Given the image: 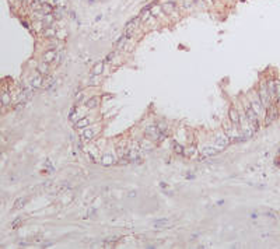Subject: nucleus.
Returning a JSON list of instances; mask_svg holds the SVG:
<instances>
[{
	"mask_svg": "<svg viewBox=\"0 0 280 249\" xmlns=\"http://www.w3.org/2000/svg\"><path fill=\"white\" fill-rule=\"evenodd\" d=\"M193 3H195V0H184V7H185V9H189V7L193 6Z\"/></svg>",
	"mask_w": 280,
	"mask_h": 249,
	"instance_id": "nucleus-30",
	"label": "nucleus"
},
{
	"mask_svg": "<svg viewBox=\"0 0 280 249\" xmlns=\"http://www.w3.org/2000/svg\"><path fill=\"white\" fill-rule=\"evenodd\" d=\"M102 71H104V62H100V63H97L94 66V69H93V74H94V76H100Z\"/></svg>",
	"mask_w": 280,
	"mask_h": 249,
	"instance_id": "nucleus-22",
	"label": "nucleus"
},
{
	"mask_svg": "<svg viewBox=\"0 0 280 249\" xmlns=\"http://www.w3.org/2000/svg\"><path fill=\"white\" fill-rule=\"evenodd\" d=\"M129 38H130L129 35H125V34H123V35H122V37L119 38V39H118V42H116V48H118V49H122V48H123V46L126 45V42L129 41Z\"/></svg>",
	"mask_w": 280,
	"mask_h": 249,
	"instance_id": "nucleus-19",
	"label": "nucleus"
},
{
	"mask_svg": "<svg viewBox=\"0 0 280 249\" xmlns=\"http://www.w3.org/2000/svg\"><path fill=\"white\" fill-rule=\"evenodd\" d=\"M171 225H172L171 221L167 220V218H161V220H156V221H154V227L156 228H168V227H171Z\"/></svg>",
	"mask_w": 280,
	"mask_h": 249,
	"instance_id": "nucleus-12",
	"label": "nucleus"
},
{
	"mask_svg": "<svg viewBox=\"0 0 280 249\" xmlns=\"http://www.w3.org/2000/svg\"><path fill=\"white\" fill-rule=\"evenodd\" d=\"M81 137L84 139V140H93V137H94V130H91V129H85L84 132L81 133Z\"/></svg>",
	"mask_w": 280,
	"mask_h": 249,
	"instance_id": "nucleus-23",
	"label": "nucleus"
},
{
	"mask_svg": "<svg viewBox=\"0 0 280 249\" xmlns=\"http://www.w3.org/2000/svg\"><path fill=\"white\" fill-rule=\"evenodd\" d=\"M55 58H56V53H55V51H52V49H49L45 55H43V62H46V63H51L52 60H55Z\"/></svg>",
	"mask_w": 280,
	"mask_h": 249,
	"instance_id": "nucleus-17",
	"label": "nucleus"
},
{
	"mask_svg": "<svg viewBox=\"0 0 280 249\" xmlns=\"http://www.w3.org/2000/svg\"><path fill=\"white\" fill-rule=\"evenodd\" d=\"M174 151H175L177 154H184V151H185V150H184V147H182L181 144L175 143V144H174Z\"/></svg>",
	"mask_w": 280,
	"mask_h": 249,
	"instance_id": "nucleus-28",
	"label": "nucleus"
},
{
	"mask_svg": "<svg viewBox=\"0 0 280 249\" xmlns=\"http://www.w3.org/2000/svg\"><path fill=\"white\" fill-rule=\"evenodd\" d=\"M70 188H72V186H70L69 183H66V182H63V183H62V185H60V186L58 188V191L60 192V193H63V192L70 191Z\"/></svg>",
	"mask_w": 280,
	"mask_h": 249,
	"instance_id": "nucleus-27",
	"label": "nucleus"
},
{
	"mask_svg": "<svg viewBox=\"0 0 280 249\" xmlns=\"http://www.w3.org/2000/svg\"><path fill=\"white\" fill-rule=\"evenodd\" d=\"M21 221H22L21 218H17L16 221H13V228H17L18 225H20V223H21Z\"/></svg>",
	"mask_w": 280,
	"mask_h": 249,
	"instance_id": "nucleus-32",
	"label": "nucleus"
},
{
	"mask_svg": "<svg viewBox=\"0 0 280 249\" xmlns=\"http://www.w3.org/2000/svg\"><path fill=\"white\" fill-rule=\"evenodd\" d=\"M27 203V199L25 197H20V199H17L16 203H14V206H13V209L14 210H18V209H21V207H24V204Z\"/></svg>",
	"mask_w": 280,
	"mask_h": 249,
	"instance_id": "nucleus-24",
	"label": "nucleus"
},
{
	"mask_svg": "<svg viewBox=\"0 0 280 249\" xmlns=\"http://www.w3.org/2000/svg\"><path fill=\"white\" fill-rule=\"evenodd\" d=\"M88 125H90V119H88V118H83V119L77 121L76 127H77V129H84V127H87Z\"/></svg>",
	"mask_w": 280,
	"mask_h": 249,
	"instance_id": "nucleus-20",
	"label": "nucleus"
},
{
	"mask_svg": "<svg viewBox=\"0 0 280 249\" xmlns=\"http://www.w3.org/2000/svg\"><path fill=\"white\" fill-rule=\"evenodd\" d=\"M101 162H102V165H104V167H109V165L116 164V158H114V155H111V154H106V155H104V157H102Z\"/></svg>",
	"mask_w": 280,
	"mask_h": 249,
	"instance_id": "nucleus-10",
	"label": "nucleus"
},
{
	"mask_svg": "<svg viewBox=\"0 0 280 249\" xmlns=\"http://www.w3.org/2000/svg\"><path fill=\"white\" fill-rule=\"evenodd\" d=\"M228 116H230V121H231L234 125H238V123H239V112H238L235 108H231V109H230Z\"/></svg>",
	"mask_w": 280,
	"mask_h": 249,
	"instance_id": "nucleus-11",
	"label": "nucleus"
},
{
	"mask_svg": "<svg viewBox=\"0 0 280 249\" xmlns=\"http://www.w3.org/2000/svg\"><path fill=\"white\" fill-rule=\"evenodd\" d=\"M83 98H84V95H83V92H81V94H79V95H77V98H76V100H77V102H80Z\"/></svg>",
	"mask_w": 280,
	"mask_h": 249,
	"instance_id": "nucleus-33",
	"label": "nucleus"
},
{
	"mask_svg": "<svg viewBox=\"0 0 280 249\" xmlns=\"http://www.w3.org/2000/svg\"><path fill=\"white\" fill-rule=\"evenodd\" d=\"M251 108L255 111V113L258 115V116H260V115H266V108H265L263 105H262V102H260V100L259 98H252L251 100Z\"/></svg>",
	"mask_w": 280,
	"mask_h": 249,
	"instance_id": "nucleus-3",
	"label": "nucleus"
},
{
	"mask_svg": "<svg viewBox=\"0 0 280 249\" xmlns=\"http://www.w3.org/2000/svg\"><path fill=\"white\" fill-rule=\"evenodd\" d=\"M146 133H147V136H150L151 139H156V140H161V139H163V136H161V133H160L157 125H156V126H154V125L148 126L147 129H146Z\"/></svg>",
	"mask_w": 280,
	"mask_h": 249,
	"instance_id": "nucleus-7",
	"label": "nucleus"
},
{
	"mask_svg": "<svg viewBox=\"0 0 280 249\" xmlns=\"http://www.w3.org/2000/svg\"><path fill=\"white\" fill-rule=\"evenodd\" d=\"M10 102H11L10 94H9V92H3L1 97H0V104H1V105H9Z\"/></svg>",
	"mask_w": 280,
	"mask_h": 249,
	"instance_id": "nucleus-21",
	"label": "nucleus"
},
{
	"mask_svg": "<svg viewBox=\"0 0 280 249\" xmlns=\"http://www.w3.org/2000/svg\"><path fill=\"white\" fill-rule=\"evenodd\" d=\"M114 56H115L114 53H109V55H108V58H106V62H109V60H112V59H114Z\"/></svg>",
	"mask_w": 280,
	"mask_h": 249,
	"instance_id": "nucleus-34",
	"label": "nucleus"
},
{
	"mask_svg": "<svg viewBox=\"0 0 280 249\" xmlns=\"http://www.w3.org/2000/svg\"><path fill=\"white\" fill-rule=\"evenodd\" d=\"M245 116H247V119H248L249 125H251V127L254 129V130H258L259 129V119H258V115L255 113V111L251 108V105H247V109H245Z\"/></svg>",
	"mask_w": 280,
	"mask_h": 249,
	"instance_id": "nucleus-2",
	"label": "nucleus"
},
{
	"mask_svg": "<svg viewBox=\"0 0 280 249\" xmlns=\"http://www.w3.org/2000/svg\"><path fill=\"white\" fill-rule=\"evenodd\" d=\"M223 149H216V147H213V146H206V147H203L202 149V155L206 158V157H213V155H217V154L221 153Z\"/></svg>",
	"mask_w": 280,
	"mask_h": 249,
	"instance_id": "nucleus-6",
	"label": "nucleus"
},
{
	"mask_svg": "<svg viewBox=\"0 0 280 249\" xmlns=\"http://www.w3.org/2000/svg\"><path fill=\"white\" fill-rule=\"evenodd\" d=\"M38 71H39V74L46 76L48 73H49V63H46V62H42V63L38 66Z\"/></svg>",
	"mask_w": 280,
	"mask_h": 249,
	"instance_id": "nucleus-18",
	"label": "nucleus"
},
{
	"mask_svg": "<svg viewBox=\"0 0 280 249\" xmlns=\"http://www.w3.org/2000/svg\"><path fill=\"white\" fill-rule=\"evenodd\" d=\"M55 84H56L55 77H48V79L43 80V83H42V85L46 88V90H52L53 87H55Z\"/></svg>",
	"mask_w": 280,
	"mask_h": 249,
	"instance_id": "nucleus-15",
	"label": "nucleus"
},
{
	"mask_svg": "<svg viewBox=\"0 0 280 249\" xmlns=\"http://www.w3.org/2000/svg\"><path fill=\"white\" fill-rule=\"evenodd\" d=\"M42 83H43L42 74H38V76H35V77H32V79H31L32 88H39V87L42 85Z\"/></svg>",
	"mask_w": 280,
	"mask_h": 249,
	"instance_id": "nucleus-14",
	"label": "nucleus"
},
{
	"mask_svg": "<svg viewBox=\"0 0 280 249\" xmlns=\"http://www.w3.org/2000/svg\"><path fill=\"white\" fill-rule=\"evenodd\" d=\"M98 104H100V98H98V97H93V98H90V100L85 102V106L93 109V108H97Z\"/></svg>",
	"mask_w": 280,
	"mask_h": 249,
	"instance_id": "nucleus-16",
	"label": "nucleus"
},
{
	"mask_svg": "<svg viewBox=\"0 0 280 249\" xmlns=\"http://www.w3.org/2000/svg\"><path fill=\"white\" fill-rule=\"evenodd\" d=\"M139 21H140V17H135V18H132L130 21L126 24V27H125V35H129V37H132V34H133V31H135V28L137 27V24H139Z\"/></svg>",
	"mask_w": 280,
	"mask_h": 249,
	"instance_id": "nucleus-4",
	"label": "nucleus"
},
{
	"mask_svg": "<svg viewBox=\"0 0 280 249\" xmlns=\"http://www.w3.org/2000/svg\"><path fill=\"white\" fill-rule=\"evenodd\" d=\"M174 10H175V3H172V1H167V3H164L161 6V11H164L165 14H171Z\"/></svg>",
	"mask_w": 280,
	"mask_h": 249,
	"instance_id": "nucleus-13",
	"label": "nucleus"
},
{
	"mask_svg": "<svg viewBox=\"0 0 280 249\" xmlns=\"http://www.w3.org/2000/svg\"><path fill=\"white\" fill-rule=\"evenodd\" d=\"M157 127H158L161 136L164 137V134H165V132H167V123H165V122H160L158 125H157Z\"/></svg>",
	"mask_w": 280,
	"mask_h": 249,
	"instance_id": "nucleus-26",
	"label": "nucleus"
},
{
	"mask_svg": "<svg viewBox=\"0 0 280 249\" xmlns=\"http://www.w3.org/2000/svg\"><path fill=\"white\" fill-rule=\"evenodd\" d=\"M52 16L55 17V20H60L62 18V13H60V10H53Z\"/></svg>",
	"mask_w": 280,
	"mask_h": 249,
	"instance_id": "nucleus-31",
	"label": "nucleus"
},
{
	"mask_svg": "<svg viewBox=\"0 0 280 249\" xmlns=\"http://www.w3.org/2000/svg\"><path fill=\"white\" fill-rule=\"evenodd\" d=\"M276 118H277V111L275 109V106L270 105L269 108H268V112H266V115H265V122H266V125H269L272 121H275Z\"/></svg>",
	"mask_w": 280,
	"mask_h": 249,
	"instance_id": "nucleus-8",
	"label": "nucleus"
},
{
	"mask_svg": "<svg viewBox=\"0 0 280 249\" xmlns=\"http://www.w3.org/2000/svg\"><path fill=\"white\" fill-rule=\"evenodd\" d=\"M258 94H259V100H260V102H262V105L268 109V108L272 105V98H270V95H269V91H268L266 84H260Z\"/></svg>",
	"mask_w": 280,
	"mask_h": 249,
	"instance_id": "nucleus-1",
	"label": "nucleus"
},
{
	"mask_svg": "<svg viewBox=\"0 0 280 249\" xmlns=\"http://www.w3.org/2000/svg\"><path fill=\"white\" fill-rule=\"evenodd\" d=\"M160 10H161V9H160V6L151 7V9H150V14H151V16H158V14H160Z\"/></svg>",
	"mask_w": 280,
	"mask_h": 249,
	"instance_id": "nucleus-29",
	"label": "nucleus"
},
{
	"mask_svg": "<svg viewBox=\"0 0 280 249\" xmlns=\"http://www.w3.org/2000/svg\"><path fill=\"white\" fill-rule=\"evenodd\" d=\"M276 83L275 80H269L266 83V87H268V91H269V95L272 100H276Z\"/></svg>",
	"mask_w": 280,
	"mask_h": 249,
	"instance_id": "nucleus-9",
	"label": "nucleus"
},
{
	"mask_svg": "<svg viewBox=\"0 0 280 249\" xmlns=\"http://www.w3.org/2000/svg\"><path fill=\"white\" fill-rule=\"evenodd\" d=\"M214 143L216 146H219L220 149H226L228 144H230V139H228L227 134H217L214 137Z\"/></svg>",
	"mask_w": 280,
	"mask_h": 249,
	"instance_id": "nucleus-5",
	"label": "nucleus"
},
{
	"mask_svg": "<svg viewBox=\"0 0 280 249\" xmlns=\"http://www.w3.org/2000/svg\"><path fill=\"white\" fill-rule=\"evenodd\" d=\"M43 35L48 38H53L55 37V30H53L52 27H45V30H43Z\"/></svg>",
	"mask_w": 280,
	"mask_h": 249,
	"instance_id": "nucleus-25",
	"label": "nucleus"
}]
</instances>
